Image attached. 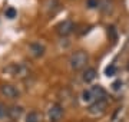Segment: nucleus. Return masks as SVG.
Returning a JSON list of instances; mask_svg holds the SVG:
<instances>
[{"instance_id": "12", "label": "nucleus", "mask_w": 129, "mask_h": 122, "mask_svg": "<svg viewBox=\"0 0 129 122\" xmlns=\"http://www.w3.org/2000/svg\"><path fill=\"white\" fill-rule=\"evenodd\" d=\"M5 118H9V106L0 102V119H5Z\"/></svg>"}, {"instance_id": "4", "label": "nucleus", "mask_w": 129, "mask_h": 122, "mask_svg": "<svg viewBox=\"0 0 129 122\" xmlns=\"http://www.w3.org/2000/svg\"><path fill=\"white\" fill-rule=\"evenodd\" d=\"M106 109H108V99L101 98L88 106V113L92 115V116H101L106 112Z\"/></svg>"}, {"instance_id": "7", "label": "nucleus", "mask_w": 129, "mask_h": 122, "mask_svg": "<svg viewBox=\"0 0 129 122\" xmlns=\"http://www.w3.org/2000/svg\"><path fill=\"white\" fill-rule=\"evenodd\" d=\"M73 30H75V23L70 19L63 20V22H60V23L56 26V33L59 35L60 38H66V36L72 35Z\"/></svg>"}, {"instance_id": "8", "label": "nucleus", "mask_w": 129, "mask_h": 122, "mask_svg": "<svg viewBox=\"0 0 129 122\" xmlns=\"http://www.w3.org/2000/svg\"><path fill=\"white\" fill-rule=\"evenodd\" d=\"M27 50H29V55L32 57L40 59V57H43L45 53H46V46L40 42H32V43H29Z\"/></svg>"}, {"instance_id": "9", "label": "nucleus", "mask_w": 129, "mask_h": 122, "mask_svg": "<svg viewBox=\"0 0 129 122\" xmlns=\"http://www.w3.org/2000/svg\"><path fill=\"white\" fill-rule=\"evenodd\" d=\"M96 76H98L96 69H95V68H90V66H88V68L82 72V80L85 83H92L93 80L96 79Z\"/></svg>"}, {"instance_id": "6", "label": "nucleus", "mask_w": 129, "mask_h": 122, "mask_svg": "<svg viewBox=\"0 0 129 122\" xmlns=\"http://www.w3.org/2000/svg\"><path fill=\"white\" fill-rule=\"evenodd\" d=\"M0 95L6 99H19L20 98V90L17 86H14L12 83H2L0 85Z\"/></svg>"}, {"instance_id": "10", "label": "nucleus", "mask_w": 129, "mask_h": 122, "mask_svg": "<svg viewBox=\"0 0 129 122\" xmlns=\"http://www.w3.org/2000/svg\"><path fill=\"white\" fill-rule=\"evenodd\" d=\"M23 113H24V109L22 105H12V106H9V118L12 121L20 119Z\"/></svg>"}, {"instance_id": "1", "label": "nucleus", "mask_w": 129, "mask_h": 122, "mask_svg": "<svg viewBox=\"0 0 129 122\" xmlns=\"http://www.w3.org/2000/svg\"><path fill=\"white\" fill-rule=\"evenodd\" d=\"M5 73H7L13 79H26L30 76L32 69H30V66L23 63V62H14V63H10L6 66Z\"/></svg>"}, {"instance_id": "13", "label": "nucleus", "mask_w": 129, "mask_h": 122, "mask_svg": "<svg viewBox=\"0 0 129 122\" xmlns=\"http://www.w3.org/2000/svg\"><path fill=\"white\" fill-rule=\"evenodd\" d=\"M5 16L7 17V19H14L16 16H17V10L14 9V7H7V9L5 10Z\"/></svg>"}, {"instance_id": "15", "label": "nucleus", "mask_w": 129, "mask_h": 122, "mask_svg": "<svg viewBox=\"0 0 129 122\" xmlns=\"http://www.w3.org/2000/svg\"><path fill=\"white\" fill-rule=\"evenodd\" d=\"M99 3H101L99 0H86V7L88 9H96Z\"/></svg>"}, {"instance_id": "5", "label": "nucleus", "mask_w": 129, "mask_h": 122, "mask_svg": "<svg viewBox=\"0 0 129 122\" xmlns=\"http://www.w3.org/2000/svg\"><path fill=\"white\" fill-rule=\"evenodd\" d=\"M64 115V108L60 103H52L47 108V121L49 122H60Z\"/></svg>"}, {"instance_id": "11", "label": "nucleus", "mask_w": 129, "mask_h": 122, "mask_svg": "<svg viewBox=\"0 0 129 122\" xmlns=\"http://www.w3.org/2000/svg\"><path fill=\"white\" fill-rule=\"evenodd\" d=\"M42 113L36 109H33V111H29L26 113V116H24V122H42Z\"/></svg>"}, {"instance_id": "2", "label": "nucleus", "mask_w": 129, "mask_h": 122, "mask_svg": "<svg viewBox=\"0 0 129 122\" xmlns=\"http://www.w3.org/2000/svg\"><path fill=\"white\" fill-rule=\"evenodd\" d=\"M89 63V53L86 50H76L69 57V66L75 72L85 71Z\"/></svg>"}, {"instance_id": "16", "label": "nucleus", "mask_w": 129, "mask_h": 122, "mask_svg": "<svg viewBox=\"0 0 129 122\" xmlns=\"http://www.w3.org/2000/svg\"><path fill=\"white\" fill-rule=\"evenodd\" d=\"M119 85L122 86V82H120V80H118V82H115L112 86H113V89H115V90H118V89H119Z\"/></svg>"}, {"instance_id": "14", "label": "nucleus", "mask_w": 129, "mask_h": 122, "mask_svg": "<svg viewBox=\"0 0 129 122\" xmlns=\"http://www.w3.org/2000/svg\"><path fill=\"white\" fill-rule=\"evenodd\" d=\"M116 71H118V69H116V66L113 65V63H111L109 66H106L105 75L108 76V78H109V76H115V75H116Z\"/></svg>"}, {"instance_id": "3", "label": "nucleus", "mask_w": 129, "mask_h": 122, "mask_svg": "<svg viewBox=\"0 0 129 122\" xmlns=\"http://www.w3.org/2000/svg\"><path fill=\"white\" fill-rule=\"evenodd\" d=\"M105 95H106V92L101 85H95V86H90L89 89L83 90L82 95H80V101H82L83 103L90 105L92 102H95V101H98V99L105 98Z\"/></svg>"}]
</instances>
